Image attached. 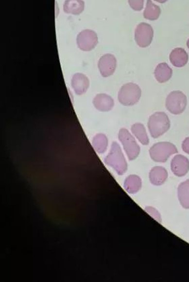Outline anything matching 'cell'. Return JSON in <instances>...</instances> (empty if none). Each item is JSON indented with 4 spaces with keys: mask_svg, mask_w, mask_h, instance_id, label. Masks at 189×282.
<instances>
[{
    "mask_svg": "<svg viewBox=\"0 0 189 282\" xmlns=\"http://www.w3.org/2000/svg\"><path fill=\"white\" fill-rule=\"evenodd\" d=\"M105 162L109 167L113 168L120 176L125 174L128 164L119 143L113 142L110 153L105 159Z\"/></svg>",
    "mask_w": 189,
    "mask_h": 282,
    "instance_id": "obj_1",
    "label": "cell"
},
{
    "mask_svg": "<svg viewBox=\"0 0 189 282\" xmlns=\"http://www.w3.org/2000/svg\"><path fill=\"white\" fill-rule=\"evenodd\" d=\"M171 127V121L165 112H157L149 119L148 128L151 136L157 138L167 132Z\"/></svg>",
    "mask_w": 189,
    "mask_h": 282,
    "instance_id": "obj_2",
    "label": "cell"
},
{
    "mask_svg": "<svg viewBox=\"0 0 189 282\" xmlns=\"http://www.w3.org/2000/svg\"><path fill=\"white\" fill-rule=\"evenodd\" d=\"M141 97V89L138 85L128 83L124 85L119 92V100L122 105H135L139 101Z\"/></svg>",
    "mask_w": 189,
    "mask_h": 282,
    "instance_id": "obj_3",
    "label": "cell"
},
{
    "mask_svg": "<svg viewBox=\"0 0 189 282\" xmlns=\"http://www.w3.org/2000/svg\"><path fill=\"white\" fill-rule=\"evenodd\" d=\"M178 152V150L171 142H159L155 143L150 148V154L153 160L157 162L167 161L171 156Z\"/></svg>",
    "mask_w": 189,
    "mask_h": 282,
    "instance_id": "obj_4",
    "label": "cell"
},
{
    "mask_svg": "<svg viewBox=\"0 0 189 282\" xmlns=\"http://www.w3.org/2000/svg\"><path fill=\"white\" fill-rule=\"evenodd\" d=\"M187 105V96L182 91H172L166 98V108L173 115H180L183 113L186 108Z\"/></svg>",
    "mask_w": 189,
    "mask_h": 282,
    "instance_id": "obj_5",
    "label": "cell"
},
{
    "mask_svg": "<svg viewBox=\"0 0 189 282\" xmlns=\"http://www.w3.org/2000/svg\"><path fill=\"white\" fill-rule=\"evenodd\" d=\"M119 138L122 143L128 159L133 160L137 159L139 155L140 148L134 137L130 134L127 129L122 128L119 131Z\"/></svg>",
    "mask_w": 189,
    "mask_h": 282,
    "instance_id": "obj_6",
    "label": "cell"
},
{
    "mask_svg": "<svg viewBox=\"0 0 189 282\" xmlns=\"http://www.w3.org/2000/svg\"><path fill=\"white\" fill-rule=\"evenodd\" d=\"M154 38V29L152 26L141 22L135 29V39L140 48H147L152 44Z\"/></svg>",
    "mask_w": 189,
    "mask_h": 282,
    "instance_id": "obj_7",
    "label": "cell"
},
{
    "mask_svg": "<svg viewBox=\"0 0 189 282\" xmlns=\"http://www.w3.org/2000/svg\"><path fill=\"white\" fill-rule=\"evenodd\" d=\"M76 42L79 49L83 51H91L98 44V35L95 31L86 29L78 35Z\"/></svg>",
    "mask_w": 189,
    "mask_h": 282,
    "instance_id": "obj_8",
    "label": "cell"
},
{
    "mask_svg": "<svg viewBox=\"0 0 189 282\" xmlns=\"http://www.w3.org/2000/svg\"><path fill=\"white\" fill-rule=\"evenodd\" d=\"M116 65H117V62H116L115 56L107 53L102 56L99 60L98 68L102 75L104 77H107L114 73Z\"/></svg>",
    "mask_w": 189,
    "mask_h": 282,
    "instance_id": "obj_9",
    "label": "cell"
},
{
    "mask_svg": "<svg viewBox=\"0 0 189 282\" xmlns=\"http://www.w3.org/2000/svg\"><path fill=\"white\" fill-rule=\"evenodd\" d=\"M171 169L173 174L178 177H183L189 172V160L181 155H176L172 160Z\"/></svg>",
    "mask_w": 189,
    "mask_h": 282,
    "instance_id": "obj_10",
    "label": "cell"
},
{
    "mask_svg": "<svg viewBox=\"0 0 189 282\" xmlns=\"http://www.w3.org/2000/svg\"><path fill=\"white\" fill-rule=\"evenodd\" d=\"M93 103L95 108L102 112L110 111L114 105L113 98L105 93L97 95L93 99Z\"/></svg>",
    "mask_w": 189,
    "mask_h": 282,
    "instance_id": "obj_11",
    "label": "cell"
},
{
    "mask_svg": "<svg viewBox=\"0 0 189 282\" xmlns=\"http://www.w3.org/2000/svg\"><path fill=\"white\" fill-rule=\"evenodd\" d=\"M71 84L76 94L82 95L87 91L89 87V81L84 74L76 73L72 77Z\"/></svg>",
    "mask_w": 189,
    "mask_h": 282,
    "instance_id": "obj_12",
    "label": "cell"
},
{
    "mask_svg": "<svg viewBox=\"0 0 189 282\" xmlns=\"http://www.w3.org/2000/svg\"><path fill=\"white\" fill-rule=\"evenodd\" d=\"M170 60L174 67L181 68L185 67L188 62L189 55L183 48H176L172 51L170 55Z\"/></svg>",
    "mask_w": 189,
    "mask_h": 282,
    "instance_id": "obj_13",
    "label": "cell"
},
{
    "mask_svg": "<svg viewBox=\"0 0 189 282\" xmlns=\"http://www.w3.org/2000/svg\"><path fill=\"white\" fill-rule=\"evenodd\" d=\"M154 74H155L156 80L163 84V83L167 82L171 79L172 76V70L167 63L162 62L157 66Z\"/></svg>",
    "mask_w": 189,
    "mask_h": 282,
    "instance_id": "obj_14",
    "label": "cell"
},
{
    "mask_svg": "<svg viewBox=\"0 0 189 282\" xmlns=\"http://www.w3.org/2000/svg\"><path fill=\"white\" fill-rule=\"evenodd\" d=\"M168 171L162 167L153 168L150 173L151 183L155 186H160L166 181L168 178Z\"/></svg>",
    "mask_w": 189,
    "mask_h": 282,
    "instance_id": "obj_15",
    "label": "cell"
},
{
    "mask_svg": "<svg viewBox=\"0 0 189 282\" xmlns=\"http://www.w3.org/2000/svg\"><path fill=\"white\" fill-rule=\"evenodd\" d=\"M85 9V3L83 0H66L64 5V11L67 14L79 15Z\"/></svg>",
    "mask_w": 189,
    "mask_h": 282,
    "instance_id": "obj_16",
    "label": "cell"
},
{
    "mask_svg": "<svg viewBox=\"0 0 189 282\" xmlns=\"http://www.w3.org/2000/svg\"><path fill=\"white\" fill-rule=\"evenodd\" d=\"M142 181L140 178L135 175L128 176L124 181V188L130 194H135L141 188Z\"/></svg>",
    "mask_w": 189,
    "mask_h": 282,
    "instance_id": "obj_17",
    "label": "cell"
},
{
    "mask_svg": "<svg viewBox=\"0 0 189 282\" xmlns=\"http://www.w3.org/2000/svg\"><path fill=\"white\" fill-rule=\"evenodd\" d=\"M161 15L160 8L154 4L152 0H147L146 7L144 11V18L150 20H155L158 19Z\"/></svg>",
    "mask_w": 189,
    "mask_h": 282,
    "instance_id": "obj_18",
    "label": "cell"
},
{
    "mask_svg": "<svg viewBox=\"0 0 189 282\" xmlns=\"http://www.w3.org/2000/svg\"><path fill=\"white\" fill-rule=\"evenodd\" d=\"M178 199L185 209H189V179L184 181L178 187Z\"/></svg>",
    "mask_w": 189,
    "mask_h": 282,
    "instance_id": "obj_19",
    "label": "cell"
},
{
    "mask_svg": "<svg viewBox=\"0 0 189 282\" xmlns=\"http://www.w3.org/2000/svg\"><path fill=\"white\" fill-rule=\"evenodd\" d=\"M131 131L134 136L138 140V141L143 145L149 144L150 140L147 136L146 129L141 123H135L131 127Z\"/></svg>",
    "mask_w": 189,
    "mask_h": 282,
    "instance_id": "obj_20",
    "label": "cell"
},
{
    "mask_svg": "<svg viewBox=\"0 0 189 282\" xmlns=\"http://www.w3.org/2000/svg\"><path fill=\"white\" fill-rule=\"evenodd\" d=\"M107 144H108V141H107V137L104 134H98L93 138V148L98 153H104L107 150Z\"/></svg>",
    "mask_w": 189,
    "mask_h": 282,
    "instance_id": "obj_21",
    "label": "cell"
},
{
    "mask_svg": "<svg viewBox=\"0 0 189 282\" xmlns=\"http://www.w3.org/2000/svg\"><path fill=\"white\" fill-rule=\"evenodd\" d=\"M128 3L132 9L140 11L143 8L144 0H128Z\"/></svg>",
    "mask_w": 189,
    "mask_h": 282,
    "instance_id": "obj_22",
    "label": "cell"
},
{
    "mask_svg": "<svg viewBox=\"0 0 189 282\" xmlns=\"http://www.w3.org/2000/svg\"><path fill=\"white\" fill-rule=\"evenodd\" d=\"M145 211L150 214L153 218L155 219L156 221H158V222H162V219H161L160 214L159 213L158 211L156 210L155 209L153 208V207H148L145 208Z\"/></svg>",
    "mask_w": 189,
    "mask_h": 282,
    "instance_id": "obj_23",
    "label": "cell"
},
{
    "mask_svg": "<svg viewBox=\"0 0 189 282\" xmlns=\"http://www.w3.org/2000/svg\"><path fill=\"white\" fill-rule=\"evenodd\" d=\"M182 148H183L184 152L189 155V137L184 140L183 144H182Z\"/></svg>",
    "mask_w": 189,
    "mask_h": 282,
    "instance_id": "obj_24",
    "label": "cell"
},
{
    "mask_svg": "<svg viewBox=\"0 0 189 282\" xmlns=\"http://www.w3.org/2000/svg\"><path fill=\"white\" fill-rule=\"evenodd\" d=\"M155 1L157 2L160 3H164L168 1V0H155Z\"/></svg>",
    "mask_w": 189,
    "mask_h": 282,
    "instance_id": "obj_25",
    "label": "cell"
},
{
    "mask_svg": "<svg viewBox=\"0 0 189 282\" xmlns=\"http://www.w3.org/2000/svg\"><path fill=\"white\" fill-rule=\"evenodd\" d=\"M187 47H188V48L189 49V39H188V41H187Z\"/></svg>",
    "mask_w": 189,
    "mask_h": 282,
    "instance_id": "obj_26",
    "label": "cell"
}]
</instances>
